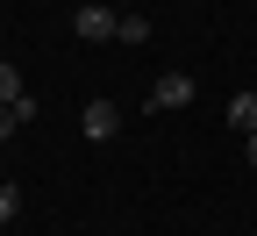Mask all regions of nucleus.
Segmentation results:
<instances>
[{
	"mask_svg": "<svg viewBox=\"0 0 257 236\" xmlns=\"http://www.w3.org/2000/svg\"><path fill=\"white\" fill-rule=\"evenodd\" d=\"M79 129H86V143H107V136H121V108H114V100H86Z\"/></svg>",
	"mask_w": 257,
	"mask_h": 236,
	"instance_id": "obj_1",
	"label": "nucleus"
},
{
	"mask_svg": "<svg viewBox=\"0 0 257 236\" xmlns=\"http://www.w3.org/2000/svg\"><path fill=\"white\" fill-rule=\"evenodd\" d=\"M114 29H121L114 8H79V15H72V36H79V43H107Z\"/></svg>",
	"mask_w": 257,
	"mask_h": 236,
	"instance_id": "obj_2",
	"label": "nucleus"
},
{
	"mask_svg": "<svg viewBox=\"0 0 257 236\" xmlns=\"http://www.w3.org/2000/svg\"><path fill=\"white\" fill-rule=\"evenodd\" d=\"M186 100H193V72H165V79L150 86V115L157 108H186Z\"/></svg>",
	"mask_w": 257,
	"mask_h": 236,
	"instance_id": "obj_3",
	"label": "nucleus"
},
{
	"mask_svg": "<svg viewBox=\"0 0 257 236\" xmlns=\"http://www.w3.org/2000/svg\"><path fill=\"white\" fill-rule=\"evenodd\" d=\"M229 122L243 129V136H257V93H236L229 100Z\"/></svg>",
	"mask_w": 257,
	"mask_h": 236,
	"instance_id": "obj_4",
	"label": "nucleus"
},
{
	"mask_svg": "<svg viewBox=\"0 0 257 236\" xmlns=\"http://www.w3.org/2000/svg\"><path fill=\"white\" fill-rule=\"evenodd\" d=\"M150 36V15H121V29H114V43H143Z\"/></svg>",
	"mask_w": 257,
	"mask_h": 236,
	"instance_id": "obj_5",
	"label": "nucleus"
},
{
	"mask_svg": "<svg viewBox=\"0 0 257 236\" xmlns=\"http://www.w3.org/2000/svg\"><path fill=\"white\" fill-rule=\"evenodd\" d=\"M15 100H22V72H15V64H0V108H15Z\"/></svg>",
	"mask_w": 257,
	"mask_h": 236,
	"instance_id": "obj_6",
	"label": "nucleus"
},
{
	"mask_svg": "<svg viewBox=\"0 0 257 236\" xmlns=\"http://www.w3.org/2000/svg\"><path fill=\"white\" fill-rule=\"evenodd\" d=\"M22 215V186H8V179H0V222H15Z\"/></svg>",
	"mask_w": 257,
	"mask_h": 236,
	"instance_id": "obj_7",
	"label": "nucleus"
},
{
	"mask_svg": "<svg viewBox=\"0 0 257 236\" xmlns=\"http://www.w3.org/2000/svg\"><path fill=\"white\" fill-rule=\"evenodd\" d=\"M15 129H22V115H15V108H0V143L15 136Z\"/></svg>",
	"mask_w": 257,
	"mask_h": 236,
	"instance_id": "obj_8",
	"label": "nucleus"
},
{
	"mask_svg": "<svg viewBox=\"0 0 257 236\" xmlns=\"http://www.w3.org/2000/svg\"><path fill=\"white\" fill-rule=\"evenodd\" d=\"M250 165H257V136H250Z\"/></svg>",
	"mask_w": 257,
	"mask_h": 236,
	"instance_id": "obj_9",
	"label": "nucleus"
}]
</instances>
